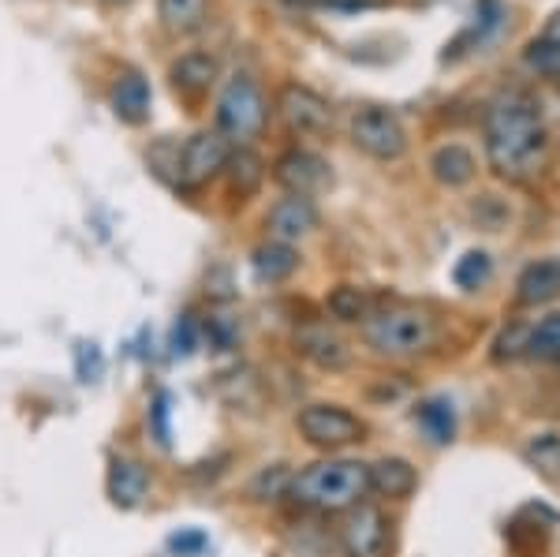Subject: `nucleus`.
I'll use <instances>...</instances> for the list:
<instances>
[{"label": "nucleus", "instance_id": "nucleus-1", "mask_svg": "<svg viewBox=\"0 0 560 557\" xmlns=\"http://www.w3.org/2000/svg\"><path fill=\"white\" fill-rule=\"evenodd\" d=\"M486 154L497 176L530 179L546 158V124L527 94H501L486 113Z\"/></svg>", "mask_w": 560, "mask_h": 557}, {"label": "nucleus", "instance_id": "nucleus-2", "mask_svg": "<svg viewBox=\"0 0 560 557\" xmlns=\"http://www.w3.org/2000/svg\"><path fill=\"white\" fill-rule=\"evenodd\" d=\"M370 494V468L348 456H325L306 464L288 483V498L318 513H348Z\"/></svg>", "mask_w": 560, "mask_h": 557}, {"label": "nucleus", "instance_id": "nucleus-3", "mask_svg": "<svg viewBox=\"0 0 560 557\" xmlns=\"http://www.w3.org/2000/svg\"><path fill=\"white\" fill-rule=\"evenodd\" d=\"M363 337L377 356L408 359V356L427 352L433 345V337H438V326H433V318L427 311L388 307V311L370 314L363 322Z\"/></svg>", "mask_w": 560, "mask_h": 557}, {"label": "nucleus", "instance_id": "nucleus-4", "mask_svg": "<svg viewBox=\"0 0 560 557\" xmlns=\"http://www.w3.org/2000/svg\"><path fill=\"white\" fill-rule=\"evenodd\" d=\"M300 434L311 442L314 449H325V453H337V449H348L355 442H363L366 423L348 411L345 404H306L295 419Z\"/></svg>", "mask_w": 560, "mask_h": 557}, {"label": "nucleus", "instance_id": "nucleus-5", "mask_svg": "<svg viewBox=\"0 0 560 557\" xmlns=\"http://www.w3.org/2000/svg\"><path fill=\"white\" fill-rule=\"evenodd\" d=\"M266 124V97L247 76H236L217 102V131L224 139H255Z\"/></svg>", "mask_w": 560, "mask_h": 557}, {"label": "nucleus", "instance_id": "nucleus-6", "mask_svg": "<svg viewBox=\"0 0 560 557\" xmlns=\"http://www.w3.org/2000/svg\"><path fill=\"white\" fill-rule=\"evenodd\" d=\"M229 139L221 131H198L179 147V165H176V187L195 192V187L210 184L217 173H224L229 161Z\"/></svg>", "mask_w": 560, "mask_h": 557}, {"label": "nucleus", "instance_id": "nucleus-7", "mask_svg": "<svg viewBox=\"0 0 560 557\" xmlns=\"http://www.w3.org/2000/svg\"><path fill=\"white\" fill-rule=\"evenodd\" d=\"M351 142L377 161H396L408 150V131L385 109H359L351 116Z\"/></svg>", "mask_w": 560, "mask_h": 557}, {"label": "nucleus", "instance_id": "nucleus-8", "mask_svg": "<svg viewBox=\"0 0 560 557\" xmlns=\"http://www.w3.org/2000/svg\"><path fill=\"white\" fill-rule=\"evenodd\" d=\"M340 538H345L348 557H388V520L370 501H359L355 509H348Z\"/></svg>", "mask_w": 560, "mask_h": 557}, {"label": "nucleus", "instance_id": "nucleus-9", "mask_svg": "<svg viewBox=\"0 0 560 557\" xmlns=\"http://www.w3.org/2000/svg\"><path fill=\"white\" fill-rule=\"evenodd\" d=\"M277 109L295 135H322V131H329V124H332L329 102H325L322 94H314L311 86H300V83H288L280 90Z\"/></svg>", "mask_w": 560, "mask_h": 557}, {"label": "nucleus", "instance_id": "nucleus-10", "mask_svg": "<svg viewBox=\"0 0 560 557\" xmlns=\"http://www.w3.org/2000/svg\"><path fill=\"white\" fill-rule=\"evenodd\" d=\"M273 179L280 187H288L292 195L311 199V195H318L332 184V173H329V165H325V158L311 154V150H288L284 158H277Z\"/></svg>", "mask_w": 560, "mask_h": 557}, {"label": "nucleus", "instance_id": "nucleus-11", "mask_svg": "<svg viewBox=\"0 0 560 557\" xmlns=\"http://www.w3.org/2000/svg\"><path fill=\"white\" fill-rule=\"evenodd\" d=\"M266 229L277 244H295V240L311 236V232L318 229V210H314V202L303 199V195H288V199H280L273 210H269Z\"/></svg>", "mask_w": 560, "mask_h": 557}, {"label": "nucleus", "instance_id": "nucleus-12", "mask_svg": "<svg viewBox=\"0 0 560 557\" xmlns=\"http://www.w3.org/2000/svg\"><path fill=\"white\" fill-rule=\"evenodd\" d=\"M295 348H300V352L311 359L318 371L340 374L351 367L348 345L337 334H329V326H303L300 334H295Z\"/></svg>", "mask_w": 560, "mask_h": 557}, {"label": "nucleus", "instance_id": "nucleus-13", "mask_svg": "<svg viewBox=\"0 0 560 557\" xmlns=\"http://www.w3.org/2000/svg\"><path fill=\"white\" fill-rule=\"evenodd\" d=\"M147 494H150V472L142 468L139 461L116 456V461L108 464V498H113V506L135 509V506H142Z\"/></svg>", "mask_w": 560, "mask_h": 557}, {"label": "nucleus", "instance_id": "nucleus-14", "mask_svg": "<svg viewBox=\"0 0 560 557\" xmlns=\"http://www.w3.org/2000/svg\"><path fill=\"white\" fill-rule=\"evenodd\" d=\"M516 300L523 307H541V303L560 300V263L557 258H538L520 274Z\"/></svg>", "mask_w": 560, "mask_h": 557}, {"label": "nucleus", "instance_id": "nucleus-15", "mask_svg": "<svg viewBox=\"0 0 560 557\" xmlns=\"http://www.w3.org/2000/svg\"><path fill=\"white\" fill-rule=\"evenodd\" d=\"M415 487H419V472L404 456H382L377 464H370V490L385 494L393 501H404L411 498Z\"/></svg>", "mask_w": 560, "mask_h": 557}, {"label": "nucleus", "instance_id": "nucleus-16", "mask_svg": "<svg viewBox=\"0 0 560 557\" xmlns=\"http://www.w3.org/2000/svg\"><path fill=\"white\" fill-rule=\"evenodd\" d=\"M430 173L438 184L445 187H464L467 179L475 176V154L459 142H448V147H438L430 158Z\"/></svg>", "mask_w": 560, "mask_h": 557}, {"label": "nucleus", "instance_id": "nucleus-17", "mask_svg": "<svg viewBox=\"0 0 560 557\" xmlns=\"http://www.w3.org/2000/svg\"><path fill=\"white\" fill-rule=\"evenodd\" d=\"M113 113L120 116L124 124H142L150 116V86L142 76H124L120 83L113 86Z\"/></svg>", "mask_w": 560, "mask_h": 557}, {"label": "nucleus", "instance_id": "nucleus-18", "mask_svg": "<svg viewBox=\"0 0 560 557\" xmlns=\"http://www.w3.org/2000/svg\"><path fill=\"white\" fill-rule=\"evenodd\" d=\"M158 20L173 34H191L210 20V0H158Z\"/></svg>", "mask_w": 560, "mask_h": 557}, {"label": "nucleus", "instance_id": "nucleus-19", "mask_svg": "<svg viewBox=\"0 0 560 557\" xmlns=\"http://www.w3.org/2000/svg\"><path fill=\"white\" fill-rule=\"evenodd\" d=\"M221 65L210 57V53H187L173 65V86L184 90V94H202L206 86L217 79Z\"/></svg>", "mask_w": 560, "mask_h": 557}, {"label": "nucleus", "instance_id": "nucleus-20", "mask_svg": "<svg viewBox=\"0 0 560 557\" xmlns=\"http://www.w3.org/2000/svg\"><path fill=\"white\" fill-rule=\"evenodd\" d=\"M250 266H255L258 281L277 285V281H284V277L295 274V266H300V255H295L292 244H277V240H273V244L258 247L255 255H250Z\"/></svg>", "mask_w": 560, "mask_h": 557}, {"label": "nucleus", "instance_id": "nucleus-21", "mask_svg": "<svg viewBox=\"0 0 560 557\" xmlns=\"http://www.w3.org/2000/svg\"><path fill=\"white\" fill-rule=\"evenodd\" d=\"M224 176H229L232 195L247 199V195H255L258 187H261V179H266V169H261V158L250 154V150H232L229 161H224Z\"/></svg>", "mask_w": 560, "mask_h": 557}, {"label": "nucleus", "instance_id": "nucleus-22", "mask_svg": "<svg viewBox=\"0 0 560 557\" xmlns=\"http://www.w3.org/2000/svg\"><path fill=\"white\" fill-rule=\"evenodd\" d=\"M523 456H527V464L541 479L560 483V434H549V430L546 434H535L523 445Z\"/></svg>", "mask_w": 560, "mask_h": 557}, {"label": "nucleus", "instance_id": "nucleus-23", "mask_svg": "<svg viewBox=\"0 0 560 557\" xmlns=\"http://www.w3.org/2000/svg\"><path fill=\"white\" fill-rule=\"evenodd\" d=\"M527 356L538 359V363H557L560 359V311L541 318L535 329H530L527 340Z\"/></svg>", "mask_w": 560, "mask_h": 557}, {"label": "nucleus", "instance_id": "nucleus-24", "mask_svg": "<svg viewBox=\"0 0 560 557\" xmlns=\"http://www.w3.org/2000/svg\"><path fill=\"white\" fill-rule=\"evenodd\" d=\"M490 277H493V258L486 255V251H467V255L459 258L456 269H453V281H456L464 292L482 289V285L490 281Z\"/></svg>", "mask_w": 560, "mask_h": 557}, {"label": "nucleus", "instance_id": "nucleus-25", "mask_svg": "<svg viewBox=\"0 0 560 557\" xmlns=\"http://www.w3.org/2000/svg\"><path fill=\"white\" fill-rule=\"evenodd\" d=\"M329 314L337 322H359V318H370V303L366 295L359 289H351V285H340V289L329 292Z\"/></svg>", "mask_w": 560, "mask_h": 557}, {"label": "nucleus", "instance_id": "nucleus-26", "mask_svg": "<svg viewBox=\"0 0 560 557\" xmlns=\"http://www.w3.org/2000/svg\"><path fill=\"white\" fill-rule=\"evenodd\" d=\"M527 340H530L527 322H512V326H504L493 340V352H490L493 363H512V359L527 356Z\"/></svg>", "mask_w": 560, "mask_h": 557}, {"label": "nucleus", "instance_id": "nucleus-27", "mask_svg": "<svg viewBox=\"0 0 560 557\" xmlns=\"http://www.w3.org/2000/svg\"><path fill=\"white\" fill-rule=\"evenodd\" d=\"M523 60H527V68L538 71V76H560V45L546 42V38L530 42L527 53H523Z\"/></svg>", "mask_w": 560, "mask_h": 557}, {"label": "nucleus", "instance_id": "nucleus-28", "mask_svg": "<svg viewBox=\"0 0 560 557\" xmlns=\"http://www.w3.org/2000/svg\"><path fill=\"white\" fill-rule=\"evenodd\" d=\"M419 423L430 430L433 442H448V438H453V411H448V404H441V401L422 404Z\"/></svg>", "mask_w": 560, "mask_h": 557}, {"label": "nucleus", "instance_id": "nucleus-29", "mask_svg": "<svg viewBox=\"0 0 560 557\" xmlns=\"http://www.w3.org/2000/svg\"><path fill=\"white\" fill-rule=\"evenodd\" d=\"M198 345V322L191 318V314H184V318L176 322L173 329V352L176 356H191Z\"/></svg>", "mask_w": 560, "mask_h": 557}, {"label": "nucleus", "instance_id": "nucleus-30", "mask_svg": "<svg viewBox=\"0 0 560 557\" xmlns=\"http://www.w3.org/2000/svg\"><path fill=\"white\" fill-rule=\"evenodd\" d=\"M150 419H153V438H158V445L168 449L173 434H168V397L165 393H158V401H153V408H150Z\"/></svg>", "mask_w": 560, "mask_h": 557}, {"label": "nucleus", "instance_id": "nucleus-31", "mask_svg": "<svg viewBox=\"0 0 560 557\" xmlns=\"http://www.w3.org/2000/svg\"><path fill=\"white\" fill-rule=\"evenodd\" d=\"M288 472L284 468H269V472H261L255 483H250V494L255 498H261V490H269V494H288Z\"/></svg>", "mask_w": 560, "mask_h": 557}, {"label": "nucleus", "instance_id": "nucleus-32", "mask_svg": "<svg viewBox=\"0 0 560 557\" xmlns=\"http://www.w3.org/2000/svg\"><path fill=\"white\" fill-rule=\"evenodd\" d=\"M232 337H236V329H232L229 322H224V318H210V340H213V345L229 348Z\"/></svg>", "mask_w": 560, "mask_h": 557}, {"label": "nucleus", "instance_id": "nucleus-33", "mask_svg": "<svg viewBox=\"0 0 560 557\" xmlns=\"http://www.w3.org/2000/svg\"><path fill=\"white\" fill-rule=\"evenodd\" d=\"M168 546L179 550V554H187V550H202L206 538L202 535H173V538H168Z\"/></svg>", "mask_w": 560, "mask_h": 557}, {"label": "nucleus", "instance_id": "nucleus-34", "mask_svg": "<svg viewBox=\"0 0 560 557\" xmlns=\"http://www.w3.org/2000/svg\"><path fill=\"white\" fill-rule=\"evenodd\" d=\"M541 38H546V42H553V45H560V12L553 15V20L546 23V31H541Z\"/></svg>", "mask_w": 560, "mask_h": 557}, {"label": "nucleus", "instance_id": "nucleus-35", "mask_svg": "<svg viewBox=\"0 0 560 557\" xmlns=\"http://www.w3.org/2000/svg\"><path fill=\"white\" fill-rule=\"evenodd\" d=\"M108 4H128V0H108Z\"/></svg>", "mask_w": 560, "mask_h": 557}, {"label": "nucleus", "instance_id": "nucleus-36", "mask_svg": "<svg viewBox=\"0 0 560 557\" xmlns=\"http://www.w3.org/2000/svg\"><path fill=\"white\" fill-rule=\"evenodd\" d=\"M295 4H314V0H295Z\"/></svg>", "mask_w": 560, "mask_h": 557}]
</instances>
